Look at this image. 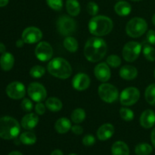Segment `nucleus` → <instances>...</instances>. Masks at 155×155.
Instances as JSON below:
<instances>
[{
  "instance_id": "obj_1",
  "label": "nucleus",
  "mask_w": 155,
  "mask_h": 155,
  "mask_svg": "<svg viewBox=\"0 0 155 155\" xmlns=\"http://www.w3.org/2000/svg\"><path fill=\"white\" fill-rule=\"evenodd\" d=\"M107 51V43L104 39L92 37L88 39L84 47V55L89 61L95 63L104 58Z\"/></svg>"
},
{
  "instance_id": "obj_2",
  "label": "nucleus",
  "mask_w": 155,
  "mask_h": 155,
  "mask_svg": "<svg viewBox=\"0 0 155 155\" xmlns=\"http://www.w3.org/2000/svg\"><path fill=\"white\" fill-rule=\"evenodd\" d=\"M90 33L96 36H106L113 30L114 24L110 18L104 15L94 16L89 22Z\"/></svg>"
},
{
  "instance_id": "obj_3",
  "label": "nucleus",
  "mask_w": 155,
  "mask_h": 155,
  "mask_svg": "<svg viewBox=\"0 0 155 155\" xmlns=\"http://www.w3.org/2000/svg\"><path fill=\"white\" fill-rule=\"evenodd\" d=\"M21 132V127L15 118L5 116L0 118V138L11 140L18 137Z\"/></svg>"
},
{
  "instance_id": "obj_4",
  "label": "nucleus",
  "mask_w": 155,
  "mask_h": 155,
  "mask_svg": "<svg viewBox=\"0 0 155 155\" xmlns=\"http://www.w3.org/2000/svg\"><path fill=\"white\" fill-rule=\"evenodd\" d=\"M48 71L51 75L62 80L69 78L72 74L71 64L63 58H55L50 61L48 65Z\"/></svg>"
},
{
  "instance_id": "obj_5",
  "label": "nucleus",
  "mask_w": 155,
  "mask_h": 155,
  "mask_svg": "<svg viewBox=\"0 0 155 155\" xmlns=\"http://www.w3.org/2000/svg\"><path fill=\"white\" fill-rule=\"evenodd\" d=\"M148 30V24L146 21L142 18H132L126 26V32L127 35L132 38H138L142 36Z\"/></svg>"
},
{
  "instance_id": "obj_6",
  "label": "nucleus",
  "mask_w": 155,
  "mask_h": 155,
  "mask_svg": "<svg viewBox=\"0 0 155 155\" xmlns=\"http://www.w3.org/2000/svg\"><path fill=\"white\" fill-rule=\"evenodd\" d=\"M56 27L58 33L62 36H68L75 32L77 29V22L68 15H62L57 20Z\"/></svg>"
},
{
  "instance_id": "obj_7",
  "label": "nucleus",
  "mask_w": 155,
  "mask_h": 155,
  "mask_svg": "<svg viewBox=\"0 0 155 155\" xmlns=\"http://www.w3.org/2000/svg\"><path fill=\"white\" fill-rule=\"evenodd\" d=\"M98 95L101 99L106 103H113L119 97L118 89L110 83H102L98 87Z\"/></svg>"
},
{
  "instance_id": "obj_8",
  "label": "nucleus",
  "mask_w": 155,
  "mask_h": 155,
  "mask_svg": "<svg viewBox=\"0 0 155 155\" xmlns=\"http://www.w3.org/2000/svg\"><path fill=\"white\" fill-rule=\"evenodd\" d=\"M142 45L136 41H130L125 44L122 51L123 58L126 61L133 62L139 57Z\"/></svg>"
},
{
  "instance_id": "obj_9",
  "label": "nucleus",
  "mask_w": 155,
  "mask_h": 155,
  "mask_svg": "<svg viewBox=\"0 0 155 155\" xmlns=\"http://www.w3.org/2000/svg\"><path fill=\"white\" fill-rule=\"evenodd\" d=\"M140 98V92L136 87H128L122 91L120 101L122 105L131 106L137 103Z\"/></svg>"
},
{
  "instance_id": "obj_10",
  "label": "nucleus",
  "mask_w": 155,
  "mask_h": 155,
  "mask_svg": "<svg viewBox=\"0 0 155 155\" xmlns=\"http://www.w3.org/2000/svg\"><path fill=\"white\" fill-rule=\"evenodd\" d=\"M27 94L30 98L36 102H42L47 96L46 89L43 85L36 82L29 85L27 88Z\"/></svg>"
},
{
  "instance_id": "obj_11",
  "label": "nucleus",
  "mask_w": 155,
  "mask_h": 155,
  "mask_svg": "<svg viewBox=\"0 0 155 155\" xmlns=\"http://www.w3.org/2000/svg\"><path fill=\"white\" fill-rule=\"evenodd\" d=\"M25 86L21 82H12L9 83L6 87V94L9 98L12 99L18 100L23 98L25 95Z\"/></svg>"
},
{
  "instance_id": "obj_12",
  "label": "nucleus",
  "mask_w": 155,
  "mask_h": 155,
  "mask_svg": "<svg viewBox=\"0 0 155 155\" xmlns=\"http://www.w3.org/2000/svg\"><path fill=\"white\" fill-rule=\"evenodd\" d=\"M35 55L40 61H48L53 56V48L47 42H40L36 47Z\"/></svg>"
},
{
  "instance_id": "obj_13",
  "label": "nucleus",
  "mask_w": 155,
  "mask_h": 155,
  "mask_svg": "<svg viewBox=\"0 0 155 155\" xmlns=\"http://www.w3.org/2000/svg\"><path fill=\"white\" fill-rule=\"evenodd\" d=\"M42 38V33L38 27H27L22 33L21 39L25 43L34 44L39 42Z\"/></svg>"
},
{
  "instance_id": "obj_14",
  "label": "nucleus",
  "mask_w": 155,
  "mask_h": 155,
  "mask_svg": "<svg viewBox=\"0 0 155 155\" xmlns=\"http://www.w3.org/2000/svg\"><path fill=\"white\" fill-rule=\"evenodd\" d=\"M94 74L99 81L106 83L110 80V76H111L109 65L104 62L98 64L94 69Z\"/></svg>"
},
{
  "instance_id": "obj_15",
  "label": "nucleus",
  "mask_w": 155,
  "mask_h": 155,
  "mask_svg": "<svg viewBox=\"0 0 155 155\" xmlns=\"http://www.w3.org/2000/svg\"><path fill=\"white\" fill-rule=\"evenodd\" d=\"M91 80L89 76L83 73L77 74L73 78V87L78 91H84L87 89L90 86Z\"/></svg>"
},
{
  "instance_id": "obj_16",
  "label": "nucleus",
  "mask_w": 155,
  "mask_h": 155,
  "mask_svg": "<svg viewBox=\"0 0 155 155\" xmlns=\"http://www.w3.org/2000/svg\"><path fill=\"white\" fill-rule=\"evenodd\" d=\"M140 124L143 128L150 129L155 125V112L151 109L142 112L140 117Z\"/></svg>"
},
{
  "instance_id": "obj_17",
  "label": "nucleus",
  "mask_w": 155,
  "mask_h": 155,
  "mask_svg": "<svg viewBox=\"0 0 155 155\" xmlns=\"http://www.w3.org/2000/svg\"><path fill=\"white\" fill-rule=\"evenodd\" d=\"M114 127L110 124H104L98 128L97 137L101 141H106L110 139L114 134Z\"/></svg>"
},
{
  "instance_id": "obj_18",
  "label": "nucleus",
  "mask_w": 155,
  "mask_h": 155,
  "mask_svg": "<svg viewBox=\"0 0 155 155\" xmlns=\"http://www.w3.org/2000/svg\"><path fill=\"white\" fill-rule=\"evenodd\" d=\"M39 117L36 114H27L21 120V126L27 130H31L37 126Z\"/></svg>"
},
{
  "instance_id": "obj_19",
  "label": "nucleus",
  "mask_w": 155,
  "mask_h": 155,
  "mask_svg": "<svg viewBox=\"0 0 155 155\" xmlns=\"http://www.w3.org/2000/svg\"><path fill=\"white\" fill-rule=\"evenodd\" d=\"M119 74L121 78L124 80H132L136 78L138 75V71L135 67L131 65H125L120 68Z\"/></svg>"
},
{
  "instance_id": "obj_20",
  "label": "nucleus",
  "mask_w": 155,
  "mask_h": 155,
  "mask_svg": "<svg viewBox=\"0 0 155 155\" xmlns=\"http://www.w3.org/2000/svg\"><path fill=\"white\" fill-rule=\"evenodd\" d=\"M15 64V58L10 52L5 51L0 57V67L4 71H9L13 68Z\"/></svg>"
},
{
  "instance_id": "obj_21",
  "label": "nucleus",
  "mask_w": 155,
  "mask_h": 155,
  "mask_svg": "<svg viewBox=\"0 0 155 155\" xmlns=\"http://www.w3.org/2000/svg\"><path fill=\"white\" fill-rule=\"evenodd\" d=\"M71 122L66 117H61L54 124V129L60 134H64L71 130Z\"/></svg>"
},
{
  "instance_id": "obj_22",
  "label": "nucleus",
  "mask_w": 155,
  "mask_h": 155,
  "mask_svg": "<svg viewBox=\"0 0 155 155\" xmlns=\"http://www.w3.org/2000/svg\"><path fill=\"white\" fill-rule=\"evenodd\" d=\"M111 153L112 155H130V149L125 142L117 141L112 145Z\"/></svg>"
},
{
  "instance_id": "obj_23",
  "label": "nucleus",
  "mask_w": 155,
  "mask_h": 155,
  "mask_svg": "<svg viewBox=\"0 0 155 155\" xmlns=\"http://www.w3.org/2000/svg\"><path fill=\"white\" fill-rule=\"evenodd\" d=\"M114 11L118 15L121 17L127 16L132 11V6L126 1H119L114 6Z\"/></svg>"
},
{
  "instance_id": "obj_24",
  "label": "nucleus",
  "mask_w": 155,
  "mask_h": 155,
  "mask_svg": "<svg viewBox=\"0 0 155 155\" xmlns=\"http://www.w3.org/2000/svg\"><path fill=\"white\" fill-rule=\"evenodd\" d=\"M66 9L68 13L71 16L76 17L80 14L81 8L77 0H67Z\"/></svg>"
},
{
  "instance_id": "obj_25",
  "label": "nucleus",
  "mask_w": 155,
  "mask_h": 155,
  "mask_svg": "<svg viewBox=\"0 0 155 155\" xmlns=\"http://www.w3.org/2000/svg\"><path fill=\"white\" fill-rule=\"evenodd\" d=\"M45 106L51 111L58 112L61 110L63 104L60 99L54 97H51L45 101Z\"/></svg>"
},
{
  "instance_id": "obj_26",
  "label": "nucleus",
  "mask_w": 155,
  "mask_h": 155,
  "mask_svg": "<svg viewBox=\"0 0 155 155\" xmlns=\"http://www.w3.org/2000/svg\"><path fill=\"white\" fill-rule=\"evenodd\" d=\"M64 47L70 52H76L78 49L79 44L77 39L73 36H66L64 40Z\"/></svg>"
},
{
  "instance_id": "obj_27",
  "label": "nucleus",
  "mask_w": 155,
  "mask_h": 155,
  "mask_svg": "<svg viewBox=\"0 0 155 155\" xmlns=\"http://www.w3.org/2000/svg\"><path fill=\"white\" fill-rule=\"evenodd\" d=\"M20 142L24 144V145H33L36 142V136L33 132H24L20 136Z\"/></svg>"
},
{
  "instance_id": "obj_28",
  "label": "nucleus",
  "mask_w": 155,
  "mask_h": 155,
  "mask_svg": "<svg viewBox=\"0 0 155 155\" xmlns=\"http://www.w3.org/2000/svg\"><path fill=\"white\" fill-rule=\"evenodd\" d=\"M145 98L148 104L155 106V83L151 84L145 89Z\"/></svg>"
},
{
  "instance_id": "obj_29",
  "label": "nucleus",
  "mask_w": 155,
  "mask_h": 155,
  "mask_svg": "<svg viewBox=\"0 0 155 155\" xmlns=\"http://www.w3.org/2000/svg\"><path fill=\"white\" fill-rule=\"evenodd\" d=\"M86 119V112L82 108H77L71 114V120L74 124H80Z\"/></svg>"
},
{
  "instance_id": "obj_30",
  "label": "nucleus",
  "mask_w": 155,
  "mask_h": 155,
  "mask_svg": "<svg viewBox=\"0 0 155 155\" xmlns=\"http://www.w3.org/2000/svg\"><path fill=\"white\" fill-rule=\"evenodd\" d=\"M152 151V147L148 143H140L135 148V152L137 155H150Z\"/></svg>"
},
{
  "instance_id": "obj_31",
  "label": "nucleus",
  "mask_w": 155,
  "mask_h": 155,
  "mask_svg": "<svg viewBox=\"0 0 155 155\" xmlns=\"http://www.w3.org/2000/svg\"><path fill=\"white\" fill-rule=\"evenodd\" d=\"M143 55L149 61H155V49L149 45H145L142 49Z\"/></svg>"
},
{
  "instance_id": "obj_32",
  "label": "nucleus",
  "mask_w": 155,
  "mask_h": 155,
  "mask_svg": "<svg viewBox=\"0 0 155 155\" xmlns=\"http://www.w3.org/2000/svg\"><path fill=\"white\" fill-rule=\"evenodd\" d=\"M45 73V69L40 65H35L30 69V74L33 78L39 79L44 76Z\"/></svg>"
},
{
  "instance_id": "obj_33",
  "label": "nucleus",
  "mask_w": 155,
  "mask_h": 155,
  "mask_svg": "<svg viewBox=\"0 0 155 155\" xmlns=\"http://www.w3.org/2000/svg\"><path fill=\"white\" fill-rule=\"evenodd\" d=\"M120 117L125 121H131L134 118V113L133 110L127 107H122L120 110Z\"/></svg>"
},
{
  "instance_id": "obj_34",
  "label": "nucleus",
  "mask_w": 155,
  "mask_h": 155,
  "mask_svg": "<svg viewBox=\"0 0 155 155\" xmlns=\"http://www.w3.org/2000/svg\"><path fill=\"white\" fill-rule=\"evenodd\" d=\"M106 63L111 68H118L121 64V59L116 54H111L108 56L107 58Z\"/></svg>"
},
{
  "instance_id": "obj_35",
  "label": "nucleus",
  "mask_w": 155,
  "mask_h": 155,
  "mask_svg": "<svg viewBox=\"0 0 155 155\" xmlns=\"http://www.w3.org/2000/svg\"><path fill=\"white\" fill-rule=\"evenodd\" d=\"M46 2L48 5L54 11L61 10L63 7L62 0H46Z\"/></svg>"
},
{
  "instance_id": "obj_36",
  "label": "nucleus",
  "mask_w": 155,
  "mask_h": 155,
  "mask_svg": "<svg viewBox=\"0 0 155 155\" xmlns=\"http://www.w3.org/2000/svg\"><path fill=\"white\" fill-rule=\"evenodd\" d=\"M86 10H87V12L90 15H92V16H96L98 11H99V8H98V5L95 2H89L87 4Z\"/></svg>"
},
{
  "instance_id": "obj_37",
  "label": "nucleus",
  "mask_w": 155,
  "mask_h": 155,
  "mask_svg": "<svg viewBox=\"0 0 155 155\" xmlns=\"http://www.w3.org/2000/svg\"><path fill=\"white\" fill-rule=\"evenodd\" d=\"M21 107H22L23 110L24 111H31L33 107V102L31 101V100L28 99V98H24L22 101H21Z\"/></svg>"
},
{
  "instance_id": "obj_38",
  "label": "nucleus",
  "mask_w": 155,
  "mask_h": 155,
  "mask_svg": "<svg viewBox=\"0 0 155 155\" xmlns=\"http://www.w3.org/2000/svg\"><path fill=\"white\" fill-rule=\"evenodd\" d=\"M95 138L92 135H86L83 139V144L86 146H92L95 144Z\"/></svg>"
},
{
  "instance_id": "obj_39",
  "label": "nucleus",
  "mask_w": 155,
  "mask_h": 155,
  "mask_svg": "<svg viewBox=\"0 0 155 155\" xmlns=\"http://www.w3.org/2000/svg\"><path fill=\"white\" fill-rule=\"evenodd\" d=\"M45 109H46V106L42 102H37L35 106V110L38 115H43L45 112Z\"/></svg>"
},
{
  "instance_id": "obj_40",
  "label": "nucleus",
  "mask_w": 155,
  "mask_h": 155,
  "mask_svg": "<svg viewBox=\"0 0 155 155\" xmlns=\"http://www.w3.org/2000/svg\"><path fill=\"white\" fill-rule=\"evenodd\" d=\"M146 39L150 44H151V45H155V30H148L146 35Z\"/></svg>"
},
{
  "instance_id": "obj_41",
  "label": "nucleus",
  "mask_w": 155,
  "mask_h": 155,
  "mask_svg": "<svg viewBox=\"0 0 155 155\" xmlns=\"http://www.w3.org/2000/svg\"><path fill=\"white\" fill-rule=\"evenodd\" d=\"M71 130L76 135H81L83 133V129L81 126L74 125L71 127Z\"/></svg>"
},
{
  "instance_id": "obj_42",
  "label": "nucleus",
  "mask_w": 155,
  "mask_h": 155,
  "mask_svg": "<svg viewBox=\"0 0 155 155\" xmlns=\"http://www.w3.org/2000/svg\"><path fill=\"white\" fill-rule=\"evenodd\" d=\"M151 142H152V145H154V147L155 148V127L153 129L152 131H151Z\"/></svg>"
},
{
  "instance_id": "obj_43",
  "label": "nucleus",
  "mask_w": 155,
  "mask_h": 155,
  "mask_svg": "<svg viewBox=\"0 0 155 155\" xmlns=\"http://www.w3.org/2000/svg\"><path fill=\"white\" fill-rule=\"evenodd\" d=\"M24 43H25V42H24V40H23L22 39H18V40H17L16 42V46L18 47V48H21V47L24 46Z\"/></svg>"
},
{
  "instance_id": "obj_44",
  "label": "nucleus",
  "mask_w": 155,
  "mask_h": 155,
  "mask_svg": "<svg viewBox=\"0 0 155 155\" xmlns=\"http://www.w3.org/2000/svg\"><path fill=\"white\" fill-rule=\"evenodd\" d=\"M6 51V47L2 42H0V53L1 54H3V53L5 52Z\"/></svg>"
},
{
  "instance_id": "obj_45",
  "label": "nucleus",
  "mask_w": 155,
  "mask_h": 155,
  "mask_svg": "<svg viewBox=\"0 0 155 155\" xmlns=\"http://www.w3.org/2000/svg\"><path fill=\"white\" fill-rule=\"evenodd\" d=\"M51 155H64V154H63V152L61 151V150L56 149V150H54V151H53L52 152H51Z\"/></svg>"
},
{
  "instance_id": "obj_46",
  "label": "nucleus",
  "mask_w": 155,
  "mask_h": 155,
  "mask_svg": "<svg viewBox=\"0 0 155 155\" xmlns=\"http://www.w3.org/2000/svg\"><path fill=\"white\" fill-rule=\"evenodd\" d=\"M9 0H0V7H5L8 4Z\"/></svg>"
},
{
  "instance_id": "obj_47",
  "label": "nucleus",
  "mask_w": 155,
  "mask_h": 155,
  "mask_svg": "<svg viewBox=\"0 0 155 155\" xmlns=\"http://www.w3.org/2000/svg\"><path fill=\"white\" fill-rule=\"evenodd\" d=\"M8 155H23V154H21V152H19V151H12V152H11Z\"/></svg>"
},
{
  "instance_id": "obj_48",
  "label": "nucleus",
  "mask_w": 155,
  "mask_h": 155,
  "mask_svg": "<svg viewBox=\"0 0 155 155\" xmlns=\"http://www.w3.org/2000/svg\"><path fill=\"white\" fill-rule=\"evenodd\" d=\"M151 21H152V23H153V24H154V25L155 26V13H154V15H153V17H152V19H151Z\"/></svg>"
},
{
  "instance_id": "obj_49",
  "label": "nucleus",
  "mask_w": 155,
  "mask_h": 155,
  "mask_svg": "<svg viewBox=\"0 0 155 155\" xmlns=\"http://www.w3.org/2000/svg\"><path fill=\"white\" fill-rule=\"evenodd\" d=\"M132 1H134V2H139V1H142V0H132Z\"/></svg>"
},
{
  "instance_id": "obj_50",
  "label": "nucleus",
  "mask_w": 155,
  "mask_h": 155,
  "mask_svg": "<svg viewBox=\"0 0 155 155\" xmlns=\"http://www.w3.org/2000/svg\"><path fill=\"white\" fill-rule=\"evenodd\" d=\"M68 155H77V154H68Z\"/></svg>"
},
{
  "instance_id": "obj_51",
  "label": "nucleus",
  "mask_w": 155,
  "mask_h": 155,
  "mask_svg": "<svg viewBox=\"0 0 155 155\" xmlns=\"http://www.w3.org/2000/svg\"><path fill=\"white\" fill-rule=\"evenodd\" d=\"M154 77H155V70H154Z\"/></svg>"
},
{
  "instance_id": "obj_52",
  "label": "nucleus",
  "mask_w": 155,
  "mask_h": 155,
  "mask_svg": "<svg viewBox=\"0 0 155 155\" xmlns=\"http://www.w3.org/2000/svg\"><path fill=\"white\" fill-rule=\"evenodd\" d=\"M117 1H121V0H117Z\"/></svg>"
}]
</instances>
